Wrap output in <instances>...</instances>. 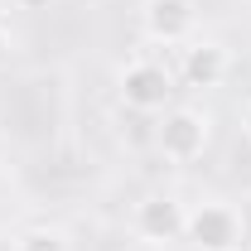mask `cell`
Wrapping results in <instances>:
<instances>
[{
  "label": "cell",
  "instance_id": "6da1fadb",
  "mask_svg": "<svg viewBox=\"0 0 251 251\" xmlns=\"http://www.w3.org/2000/svg\"><path fill=\"white\" fill-rule=\"evenodd\" d=\"M184 242L193 251H242L247 247V213L237 203H222V198L193 203L188 208Z\"/></svg>",
  "mask_w": 251,
  "mask_h": 251
},
{
  "label": "cell",
  "instance_id": "7a4b0ae2",
  "mask_svg": "<svg viewBox=\"0 0 251 251\" xmlns=\"http://www.w3.org/2000/svg\"><path fill=\"white\" fill-rule=\"evenodd\" d=\"M213 140V116L198 106H169L155 126V145L169 164H193Z\"/></svg>",
  "mask_w": 251,
  "mask_h": 251
},
{
  "label": "cell",
  "instance_id": "3957f363",
  "mask_svg": "<svg viewBox=\"0 0 251 251\" xmlns=\"http://www.w3.org/2000/svg\"><path fill=\"white\" fill-rule=\"evenodd\" d=\"M116 92H121V106H126V111H135V116H159V111H169L174 77H169L164 63L135 58V63H126V68H121Z\"/></svg>",
  "mask_w": 251,
  "mask_h": 251
},
{
  "label": "cell",
  "instance_id": "277c9868",
  "mask_svg": "<svg viewBox=\"0 0 251 251\" xmlns=\"http://www.w3.org/2000/svg\"><path fill=\"white\" fill-rule=\"evenodd\" d=\"M188 227V208L174 193H145L130 213V232L145 242V247H169V242H184Z\"/></svg>",
  "mask_w": 251,
  "mask_h": 251
},
{
  "label": "cell",
  "instance_id": "5b68a950",
  "mask_svg": "<svg viewBox=\"0 0 251 251\" xmlns=\"http://www.w3.org/2000/svg\"><path fill=\"white\" fill-rule=\"evenodd\" d=\"M140 29L150 44L184 49L198 34V0H140Z\"/></svg>",
  "mask_w": 251,
  "mask_h": 251
},
{
  "label": "cell",
  "instance_id": "8992f818",
  "mask_svg": "<svg viewBox=\"0 0 251 251\" xmlns=\"http://www.w3.org/2000/svg\"><path fill=\"white\" fill-rule=\"evenodd\" d=\"M184 82L188 87H198V92H208V87H222L227 82V73H232V53H227V44L218 39H188L184 44Z\"/></svg>",
  "mask_w": 251,
  "mask_h": 251
},
{
  "label": "cell",
  "instance_id": "52a82bcc",
  "mask_svg": "<svg viewBox=\"0 0 251 251\" xmlns=\"http://www.w3.org/2000/svg\"><path fill=\"white\" fill-rule=\"evenodd\" d=\"M15 251H68V237L58 227H25L15 237Z\"/></svg>",
  "mask_w": 251,
  "mask_h": 251
},
{
  "label": "cell",
  "instance_id": "ba28073f",
  "mask_svg": "<svg viewBox=\"0 0 251 251\" xmlns=\"http://www.w3.org/2000/svg\"><path fill=\"white\" fill-rule=\"evenodd\" d=\"M10 53H15V39H10V29L0 25V68H10Z\"/></svg>",
  "mask_w": 251,
  "mask_h": 251
},
{
  "label": "cell",
  "instance_id": "9c48e42d",
  "mask_svg": "<svg viewBox=\"0 0 251 251\" xmlns=\"http://www.w3.org/2000/svg\"><path fill=\"white\" fill-rule=\"evenodd\" d=\"M242 135L251 140V101H247V111H242Z\"/></svg>",
  "mask_w": 251,
  "mask_h": 251
},
{
  "label": "cell",
  "instance_id": "30bf717a",
  "mask_svg": "<svg viewBox=\"0 0 251 251\" xmlns=\"http://www.w3.org/2000/svg\"><path fill=\"white\" fill-rule=\"evenodd\" d=\"M0 155H5V135H0Z\"/></svg>",
  "mask_w": 251,
  "mask_h": 251
}]
</instances>
